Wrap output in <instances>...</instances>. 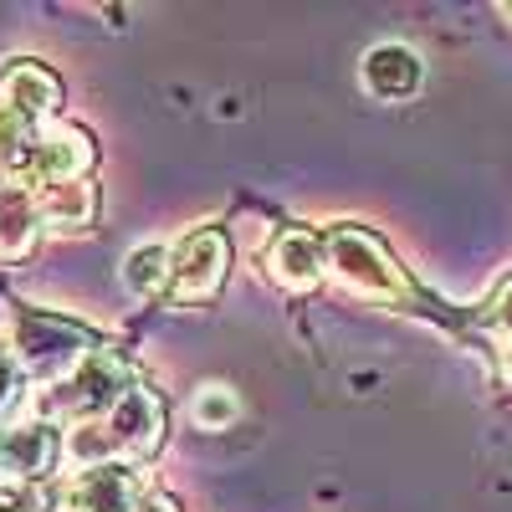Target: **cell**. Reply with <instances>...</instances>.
<instances>
[{"mask_svg": "<svg viewBox=\"0 0 512 512\" xmlns=\"http://www.w3.org/2000/svg\"><path fill=\"white\" fill-rule=\"evenodd\" d=\"M323 267L338 287H349L354 297H369V303H410L415 287L400 267V256L384 246L374 231L338 221L323 236Z\"/></svg>", "mask_w": 512, "mask_h": 512, "instance_id": "6da1fadb", "label": "cell"}, {"mask_svg": "<svg viewBox=\"0 0 512 512\" xmlns=\"http://www.w3.org/2000/svg\"><path fill=\"white\" fill-rule=\"evenodd\" d=\"M93 349H98V338L82 323L62 318V313H36V308L16 313V349L11 354H16L21 374H31V379H52L57 384Z\"/></svg>", "mask_w": 512, "mask_h": 512, "instance_id": "7a4b0ae2", "label": "cell"}, {"mask_svg": "<svg viewBox=\"0 0 512 512\" xmlns=\"http://www.w3.org/2000/svg\"><path fill=\"white\" fill-rule=\"evenodd\" d=\"M98 149L88 139V128H77V123H47V128H36V139L26 144V154L16 159L11 169V185H26L31 195H47V190H62L72 180H88V169H93Z\"/></svg>", "mask_w": 512, "mask_h": 512, "instance_id": "3957f363", "label": "cell"}, {"mask_svg": "<svg viewBox=\"0 0 512 512\" xmlns=\"http://www.w3.org/2000/svg\"><path fill=\"white\" fill-rule=\"evenodd\" d=\"M128 395V369L113 349H93L88 359H82L67 379H57L47 390V410L62 415V420H108V410Z\"/></svg>", "mask_w": 512, "mask_h": 512, "instance_id": "277c9868", "label": "cell"}, {"mask_svg": "<svg viewBox=\"0 0 512 512\" xmlns=\"http://www.w3.org/2000/svg\"><path fill=\"white\" fill-rule=\"evenodd\" d=\"M226 272H231V241L221 231H195L169 251V292L164 297L175 308L205 303V297L221 292Z\"/></svg>", "mask_w": 512, "mask_h": 512, "instance_id": "5b68a950", "label": "cell"}, {"mask_svg": "<svg viewBox=\"0 0 512 512\" xmlns=\"http://www.w3.org/2000/svg\"><path fill=\"white\" fill-rule=\"evenodd\" d=\"M62 431L47 415L0 420V482H47V472L62 461Z\"/></svg>", "mask_w": 512, "mask_h": 512, "instance_id": "8992f818", "label": "cell"}, {"mask_svg": "<svg viewBox=\"0 0 512 512\" xmlns=\"http://www.w3.org/2000/svg\"><path fill=\"white\" fill-rule=\"evenodd\" d=\"M103 431L118 451V461H144L164 446V400L149 384H128V395L108 410Z\"/></svg>", "mask_w": 512, "mask_h": 512, "instance_id": "52a82bcc", "label": "cell"}, {"mask_svg": "<svg viewBox=\"0 0 512 512\" xmlns=\"http://www.w3.org/2000/svg\"><path fill=\"white\" fill-rule=\"evenodd\" d=\"M139 502H144V482L128 461L88 466V472H72L67 482L72 512H139Z\"/></svg>", "mask_w": 512, "mask_h": 512, "instance_id": "ba28073f", "label": "cell"}, {"mask_svg": "<svg viewBox=\"0 0 512 512\" xmlns=\"http://www.w3.org/2000/svg\"><path fill=\"white\" fill-rule=\"evenodd\" d=\"M62 103V82L36 57H6L0 62V108H16L21 118H47Z\"/></svg>", "mask_w": 512, "mask_h": 512, "instance_id": "9c48e42d", "label": "cell"}, {"mask_svg": "<svg viewBox=\"0 0 512 512\" xmlns=\"http://www.w3.org/2000/svg\"><path fill=\"white\" fill-rule=\"evenodd\" d=\"M323 236H313L308 226H287L272 246H267V277L287 292H313L323 282Z\"/></svg>", "mask_w": 512, "mask_h": 512, "instance_id": "30bf717a", "label": "cell"}, {"mask_svg": "<svg viewBox=\"0 0 512 512\" xmlns=\"http://www.w3.org/2000/svg\"><path fill=\"white\" fill-rule=\"evenodd\" d=\"M359 77H364V88H369L374 98H384V103H405V98L420 93L425 62L405 47V41H379V47H369Z\"/></svg>", "mask_w": 512, "mask_h": 512, "instance_id": "8fae6325", "label": "cell"}, {"mask_svg": "<svg viewBox=\"0 0 512 512\" xmlns=\"http://www.w3.org/2000/svg\"><path fill=\"white\" fill-rule=\"evenodd\" d=\"M41 236V200L26 185L0 180V262H21Z\"/></svg>", "mask_w": 512, "mask_h": 512, "instance_id": "7c38bea8", "label": "cell"}, {"mask_svg": "<svg viewBox=\"0 0 512 512\" xmlns=\"http://www.w3.org/2000/svg\"><path fill=\"white\" fill-rule=\"evenodd\" d=\"M36 200H41V226H52V231H82V226H93V216H98L93 180H72V185L47 190Z\"/></svg>", "mask_w": 512, "mask_h": 512, "instance_id": "4fadbf2b", "label": "cell"}, {"mask_svg": "<svg viewBox=\"0 0 512 512\" xmlns=\"http://www.w3.org/2000/svg\"><path fill=\"white\" fill-rule=\"evenodd\" d=\"M123 287H128V297H159V292H169V251L164 246H134L123 256Z\"/></svg>", "mask_w": 512, "mask_h": 512, "instance_id": "5bb4252c", "label": "cell"}, {"mask_svg": "<svg viewBox=\"0 0 512 512\" xmlns=\"http://www.w3.org/2000/svg\"><path fill=\"white\" fill-rule=\"evenodd\" d=\"M195 425L200 431H226V425L236 420V395L226 390V384H205V390L195 395Z\"/></svg>", "mask_w": 512, "mask_h": 512, "instance_id": "9a60e30c", "label": "cell"}, {"mask_svg": "<svg viewBox=\"0 0 512 512\" xmlns=\"http://www.w3.org/2000/svg\"><path fill=\"white\" fill-rule=\"evenodd\" d=\"M47 502L41 482H0V512H47Z\"/></svg>", "mask_w": 512, "mask_h": 512, "instance_id": "2e32d148", "label": "cell"}, {"mask_svg": "<svg viewBox=\"0 0 512 512\" xmlns=\"http://www.w3.org/2000/svg\"><path fill=\"white\" fill-rule=\"evenodd\" d=\"M487 318H492L502 333H512V282H502V292L487 303Z\"/></svg>", "mask_w": 512, "mask_h": 512, "instance_id": "e0dca14e", "label": "cell"}, {"mask_svg": "<svg viewBox=\"0 0 512 512\" xmlns=\"http://www.w3.org/2000/svg\"><path fill=\"white\" fill-rule=\"evenodd\" d=\"M139 512H180V502L169 497V492H144V502H139Z\"/></svg>", "mask_w": 512, "mask_h": 512, "instance_id": "ac0fdd59", "label": "cell"}, {"mask_svg": "<svg viewBox=\"0 0 512 512\" xmlns=\"http://www.w3.org/2000/svg\"><path fill=\"white\" fill-rule=\"evenodd\" d=\"M11 395V374H6V359H0V400Z\"/></svg>", "mask_w": 512, "mask_h": 512, "instance_id": "d6986e66", "label": "cell"}, {"mask_svg": "<svg viewBox=\"0 0 512 512\" xmlns=\"http://www.w3.org/2000/svg\"><path fill=\"white\" fill-rule=\"evenodd\" d=\"M502 379H507V384H512V344H507V349H502Z\"/></svg>", "mask_w": 512, "mask_h": 512, "instance_id": "ffe728a7", "label": "cell"}, {"mask_svg": "<svg viewBox=\"0 0 512 512\" xmlns=\"http://www.w3.org/2000/svg\"><path fill=\"white\" fill-rule=\"evenodd\" d=\"M502 11H507V16H512V6H502Z\"/></svg>", "mask_w": 512, "mask_h": 512, "instance_id": "44dd1931", "label": "cell"}]
</instances>
